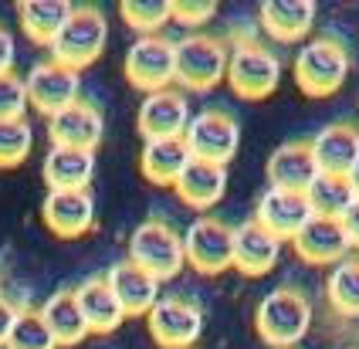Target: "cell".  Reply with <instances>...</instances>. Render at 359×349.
<instances>
[{
    "label": "cell",
    "mask_w": 359,
    "mask_h": 349,
    "mask_svg": "<svg viewBox=\"0 0 359 349\" xmlns=\"http://www.w3.org/2000/svg\"><path fill=\"white\" fill-rule=\"evenodd\" d=\"M258 336L275 349H292L312 326V302L299 288H275L261 299L255 312Z\"/></svg>",
    "instance_id": "1"
},
{
    "label": "cell",
    "mask_w": 359,
    "mask_h": 349,
    "mask_svg": "<svg viewBox=\"0 0 359 349\" xmlns=\"http://www.w3.org/2000/svg\"><path fill=\"white\" fill-rule=\"evenodd\" d=\"M292 75L305 95L312 99H329L336 95L349 75V55L339 41L332 38H316L295 55Z\"/></svg>",
    "instance_id": "2"
},
{
    "label": "cell",
    "mask_w": 359,
    "mask_h": 349,
    "mask_svg": "<svg viewBox=\"0 0 359 349\" xmlns=\"http://www.w3.org/2000/svg\"><path fill=\"white\" fill-rule=\"evenodd\" d=\"M129 261L149 271L156 282H166L183 271L187 265V251H183V238H180L166 221H142L133 238H129Z\"/></svg>",
    "instance_id": "3"
},
{
    "label": "cell",
    "mask_w": 359,
    "mask_h": 349,
    "mask_svg": "<svg viewBox=\"0 0 359 349\" xmlns=\"http://www.w3.org/2000/svg\"><path fill=\"white\" fill-rule=\"evenodd\" d=\"M109 41V24L99 7H75L72 18L65 21L58 38L51 41V58L68 68H88L102 55V48Z\"/></svg>",
    "instance_id": "4"
},
{
    "label": "cell",
    "mask_w": 359,
    "mask_h": 349,
    "mask_svg": "<svg viewBox=\"0 0 359 349\" xmlns=\"http://www.w3.org/2000/svg\"><path fill=\"white\" fill-rule=\"evenodd\" d=\"M227 62H231V51L220 38L187 34L183 41H177V82L194 92H207L217 82H224Z\"/></svg>",
    "instance_id": "5"
},
{
    "label": "cell",
    "mask_w": 359,
    "mask_h": 349,
    "mask_svg": "<svg viewBox=\"0 0 359 349\" xmlns=\"http://www.w3.org/2000/svg\"><path fill=\"white\" fill-rule=\"evenodd\" d=\"M126 78L146 95L170 88V82H177V41L163 34H140L126 51Z\"/></svg>",
    "instance_id": "6"
},
{
    "label": "cell",
    "mask_w": 359,
    "mask_h": 349,
    "mask_svg": "<svg viewBox=\"0 0 359 349\" xmlns=\"http://www.w3.org/2000/svg\"><path fill=\"white\" fill-rule=\"evenodd\" d=\"M281 82V58L268 48L258 44H244L231 51V62H227V85L234 88V95L248 99V102H258L268 99Z\"/></svg>",
    "instance_id": "7"
},
{
    "label": "cell",
    "mask_w": 359,
    "mask_h": 349,
    "mask_svg": "<svg viewBox=\"0 0 359 349\" xmlns=\"http://www.w3.org/2000/svg\"><path fill=\"white\" fill-rule=\"evenodd\" d=\"M183 139L190 146L194 160L227 166L234 160V153H238L241 125L234 116H227L220 109H203L197 116H190V125H187Z\"/></svg>",
    "instance_id": "8"
},
{
    "label": "cell",
    "mask_w": 359,
    "mask_h": 349,
    "mask_svg": "<svg viewBox=\"0 0 359 349\" xmlns=\"http://www.w3.org/2000/svg\"><path fill=\"white\" fill-rule=\"evenodd\" d=\"M183 251L197 271L220 275L234 268V227H227L217 217H197L183 231Z\"/></svg>",
    "instance_id": "9"
},
{
    "label": "cell",
    "mask_w": 359,
    "mask_h": 349,
    "mask_svg": "<svg viewBox=\"0 0 359 349\" xmlns=\"http://www.w3.org/2000/svg\"><path fill=\"white\" fill-rule=\"evenodd\" d=\"M153 343L163 349H190L203 332V308L190 299H160L146 315Z\"/></svg>",
    "instance_id": "10"
},
{
    "label": "cell",
    "mask_w": 359,
    "mask_h": 349,
    "mask_svg": "<svg viewBox=\"0 0 359 349\" xmlns=\"http://www.w3.org/2000/svg\"><path fill=\"white\" fill-rule=\"evenodd\" d=\"M24 85H27V102L34 105L38 112L51 116V112H58L65 105L79 102L81 78L75 68L55 62V58H44L24 75Z\"/></svg>",
    "instance_id": "11"
},
{
    "label": "cell",
    "mask_w": 359,
    "mask_h": 349,
    "mask_svg": "<svg viewBox=\"0 0 359 349\" xmlns=\"http://www.w3.org/2000/svg\"><path fill=\"white\" fill-rule=\"evenodd\" d=\"M41 217L48 231L65 241L81 238L95 227V197L88 186L85 190H48L41 204Z\"/></svg>",
    "instance_id": "12"
},
{
    "label": "cell",
    "mask_w": 359,
    "mask_h": 349,
    "mask_svg": "<svg viewBox=\"0 0 359 349\" xmlns=\"http://www.w3.org/2000/svg\"><path fill=\"white\" fill-rule=\"evenodd\" d=\"M102 132H105V119L92 102H79L65 105L58 112L48 116V136L51 146H75V149H92L102 143Z\"/></svg>",
    "instance_id": "13"
},
{
    "label": "cell",
    "mask_w": 359,
    "mask_h": 349,
    "mask_svg": "<svg viewBox=\"0 0 359 349\" xmlns=\"http://www.w3.org/2000/svg\"><path fill=\"white\" fill-rule=\"evenodd\" d=\"M136 125L146 139H170V136H183L190 125V105L187 95L177 88H160L149 92L140 105Z\"/></svg>",
    "instance_id": "14"
},
{
    "label": "cell",
    "mask_w": 359,
    "mask_h": 349,
    "mask_svg": "<svg viewBox=\"0 0 359 349\" xmlns=\"http://www.w3.org/2000/svg\"><path fill=\"white\" fill-rule=\"evenodd\" d=\"M292 245H295L302 261H309V265H339V261H346V251L353 241L346 238V231L336 217L312 214L309 224L292 238Z\"/></svg>",
    "instance_id": "15"
},
{
    "label": "cell",
    "mask_w": 359,
    "mask_h": 349,
    "mask_svg": "<svg viewBox=\"0 0 359 349\" xmlns=\"http://www.w3.org/2000/svg\"><path fill=\"white\" fill-rule=\"evenodd\" d=\"M309 217H312V207H309V197L305 193H295V190H278V186H271V190H264L258 200V214H255V221L261 227H268L275 238H295L302 227L309 224Z\"/></svg>",
    "instance_id": "16"
},
{
    "label": "cell",
    "mask_w": 359,
    "mask_h": 349,
    "mask_svg": "<svg viewBox=\"0 0 359 349\" xmlns=\"http://www.w3.org/2000/svg\"><path fill=\"white\" fill-rule=\"evenodd\" d=\"M281 238H275L268 227H261L255 217L234 227V268L244 275H264L278 265Z\"/></svg>",
    "instance_id": "17"
},
{
    "label": "cell",
    "mask_w": 359,
    "mask_h": 349,
    "mask_svg": "<svg viewBox=\"0 0 359 349\" xmlns=\"http://www.w3.org/2000/svg\"><path fill=\"white\" fill-rule=\"evenodd\" d=\"M316 177H319V163L312 156V146L302 143V139L281 143L268 156V180H271V186H278V190L305 193Z\"/></svg>",
    "instance_id": "18"
},
{
    "label": "cell",
    "mask_w": 359,
    "mask_h": 349,
    "mask_svg": "<svg viewBox=\"0 0 359 349\" xmlns=\"http://www.w3.org/2000/svg\"><path fill=\"white\" fill-rule=\"evenodd\" d=\"M105 282L112 288V295L119 299V306L126 315H149V308L160 302V282L142 271L140 265H133L129 258L112 265V271L105 275Z\"/></svg>",
    "instance_id": "19"
},
{
    "label": "cell",
    "mask_w": 359,
    "mask_h": 349,
    "mask_svg": "<svg viewBox=\"0 0 359 349\" xmlns=\"http://www.w3.org/2000/svg\"><path fill=\"white\" fill-rule=\"evenodd\" d=\"M309 146H312V156L319 163V173L349 177V170L359 163V129L349 123L325 125Z\"/></svg>",
    "instance_id": "20"
},
{
    "label": "cell",
    "mask_w": 359,
    "mask_h": 349,
    "mask_svg": "<svg viewBox=\"0 0 359 349\" xmlns=\"http://www.w3.org/2000/svg\"><path fill=\"white\" fill-rule=\"evenodd\" d=\"M194 153L183 136H170V139H146L140 153V170L149 184L156 186H173L180 173L190 166Z\"/></svg>",
    "instance_id": "21"
},
{
    "label": "cell",
    "mask_w": 359,
    "mask_h": 349,
    "mask_svg": "<svg viewBox=\"0 0 359 349\" xmlns=\"http://www.w3.org/2000/svg\"><path fill=\"white\" fill-rule=\"evenodd\" d=\"M95 173V153L75 146H51L44 153V184L48 190H85Z\"/></svg>",
    "instance_id": "22"
},
{
    "label": "cell",
    "mask_w": 359,
    "mask_h": 349,
    "mask_svg": "<svg viewBox=\"0 0 359 349\" xmlns=\"http://www.w3.org/2000/svg\"><path fill=\"white\" fill-rule=\"evenodd\" d=\"M177 197L194 210H207L224 197L227 190V166L207 163V160H190V166L180 173V180L173 184Z\"/></svg>",
    "instance_id": "23"
},
{
    "label": "cell",
    "mask_w": 359,
    "mask_h": 349,
    "mask_svg": "<svg viewBox=\"0 0 359 349\" xmlns=\"http://www.w3.org/2000/svg\"><path fill=\"white\" fill-rule=\"evenodd\" d=\"M75 295H79V306H81V312H85V322H88L92 332L109 336V332H116V329L126 322V312H122L119 299L112 295L105 275L85 278V282L75 288Z\"/></svg>",
    "instance_id": "24"
},
{
    "label": "cell",
    "mask_w": 359,
    "mask_h": 349,
    "mask_svg": "<svg viewBox=\"0 0 359 349\" xmlns=\"http://www.w3.org/2000/svg\"><path fill=\"white\" fill-rule=\"evenodd\" d=\"M316 24L312 0H264L261 4V27L275 41H299Z\"/></svg>",
    "instance_id": "25"
},
{
    "label": "cell",
    "mask_w": 359,
    "mask_h": 349,
    "mask_svg": "<svg viewBox=\"0 0 359 349\" xmlns=\"http://www.w3.org/2000/svg\"><path fill=\"white\" fill-rule=\"evenodd\" d=\"M41 315H44V322L51 329V336L58 339V346H79L81 339L92 332L88 322H85V312H81V306H79L75 288L55 292V295L44 302Z\"/></svg>",
    "instance_id": "26"
},
{
    "label": "cell",
    "mask_w": 359,
    "mask_h": 349,
    "mask_svg": "<svg viewBox=\"0 0 359 349\" xmlns=\"http://www.w3.org/2000/svg\"><path fill=\"white\" fill-rule=\"evenodd\" d=\"M72 11L75 7L68 0H24V4H18V21L34 44L51 48V41L58 38L65 21L72 18Z\"/></svg>",
    "instance_id": "27"
},
{
    "label": "cell",
    "mask_w": 359,
    "mask_h": 349,
    "mask_svg": "<svg viewBox=\"0 0 359 349\" xmlns=\"http://www.w3.org/2000/svg\"><path fill=\"white\" fill-rule=\"evenodd\" d=\"M305 197H309L312 214H319V217H336V221H339L342 214H346V207L356 200V190L349 184V177L319 173V177L312 180V186L305 190Z\"/></svg>",
    "instance_id": "28"
},
{
    "label": "cell",
    "mask_w": 359,
    "mask_h": 349,
    "mask_svg": "<svg viewBox=\"0 0 359 349\" xmlns=\"http://www.w3.org/2000/svg\"><path fill=\"white\" fill-rule=\"evenodd\" d=\"M325 295L336 312L359 319V261L346 258L339 265H332L329 278H325Z\"/></svg>",
    "instance_id": "29"
},
{
    "label": "cell",
    "mask_w": 359,
    "mask_h": 349,
    "mask_svg": "<svg viewBox=\"0 0 359 349\" xmlns=\"http://www.w3.org/2000/svg\"><path fill=\"white\" fill-rule=\"evenodd\" d=\"M4 349H58V339L51 336V329L44 322V315L34 312V308H20L14 326H11V336Z\"/></svg>",
    "instance_id": "30"
},
{
    "label": "cell",
    "mask_w": 359,
    "mask_h": 349,
    "mask_svg": "<svg viewBox=\"0 0 359 349\" xmlns=\"http://www.w3.org/2000/svg\"><path fill=\"white\" fill-rule=\"evenodd\" d=\"M119 14H122V21L129 24V27H136L140 34H156V27L173 21L170 0H122Z\"/></svg>",
    "instance_id": "31"
},
{
    "label": "cell",
    "mask_w": 359,
    "mask_h": 349,
    "mask_svg": "<svg viewBox=\"0 0 359 349\" xmlns=\"http://www.w3.org/2000/svg\"><path fill=\"white\" fill-rule=\"evenodd\" d=\"M34 146V129L27 119H0V166H18Z\"/></svg>",
    "instance_id": "32"
},
{
    "label": "cell",
    "mask_w": 359,
    "mask_h": 349,
    "mask_svg": "<svg viewBox=\"0 0 359 349\" xmlns=\"http://www.w3.org/2000/svg\"><path fill=\"white\" fill-rule=\"evenodd\" d=\"M27 85L14 71L0 75V119H24L27 109Z\"/></svg>",
    "instance_id": "33"
},
{
    "label": "cell",
    "mask_w": 359,
    "mask_h": 349,
    "mask_svg": "<svg viewBox=\"0 0 359 349\" xmlns=\"http://www.w3.org/2000/svg\"><path fill=\"white\" fill-rule=\"evenodd\" d=\"M170 11H173V21H180L183 27H200L217 14V4L214 0H170Z\"/></svg>",
    "instance_id": "34"
},
{
    "label": "cell",
    "mask_w": 359,
    "mask_h": 349,
    "mask_svg": "<svg viewBox=\"0 0 359 349\" xmlns=\"http://www.w3.org/2000/svg\"><path fill=\"white\" fill-rule=\"evenodd\" d=\"M14 58H18V44H14V34L0 24V75L14 71Z\"/></svg>",
    "instance_id": "35"
},
{
    "label": "cell",
    "mask_w": 359,
    "mask_h": 349,
    "mask_svg": "<svg viewBox=\"0 0 359 349\" xmlns=\"http://www.w3.org/2000/svg\"><path fill=\"white\" fill-rule=\"evenodd\" d=\"M339 224H342V231H346V238H349L353 245H359V197L346 207V214L339 217Z\"/></svg>",
    "instance_id": "36"
},
{
    "label": "cell",
    "mask_w": 359,
    "mask_h": 349,
    "mask_svg": "<svg viewBox=\"0 0 359 349\" xmlns=\"http://www.w3.org/2000/svg\"><path fill=\"white\" fill-rule=\"evenodd\" d=\"M14 319H18V308L11 306L7 299H0V349H4L7 336H11V326H14Z\"/></svg>",
    "instance_id": "37"
},
{
    "label": "cell",
    "mask_w": 359,
    "mask_h": 349,
    "mask_svg": "<svg viewBox=\"0 0 359 349\" xmlns=\"http://www.w3.org/2000/svg\"><path fill=\"white\" fill-rule=\"evenodd\" d=\"M349 184H353V190H356V197H359V163L349 170Z\"/></svg>",
    "instance_id": "38"
},
{
    "label": "cell",
    "mask_w": 359,
    "mask_h": 349,
    "mask_svg": "<svg viewBox=\"0 0 359 349\" xmlns=\"http://www.w3.org/2000/svg\"><path fill=\"white\" fill-rule=\"evenodd\" d=\"M356 261H359V258H356Z\"/></svg>",
    "instance_id": "39"
}]
</instances>
